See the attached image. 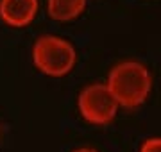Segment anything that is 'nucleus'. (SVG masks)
<instances>
[{"instance_id": "obj_1", "label": "nucleus", "mask_w": 161, "mask_h": 152, "mask_svg": "<svg viewBox=\"0 0 161 152\" xmlns=\"http://www.w3.org/2000/svg\"><path fill=\"white\" fill-rule=\"evenodd\" d=\"M106 84L118 100L120 107L132 109L149 99L152 90V75L143 63L127 59L111 68Z\"/></svg>"}, {"instance_id": "obj_2", "label": "nucleus", "mask_w": 161, "mask_h": 152, "mask_svg": "<svg viewBox=\"0 0 161 152\" xmlns=\"http://www.w3.org/2000/svg\"><path fill=\"white\" fill-rule=\"evenodd\" d=\"M77 54L72 43L52 34H43L32 45V63L50 77L66 75L75 64Z\"/></svg>"}, {"instance_id": "obj_3", "label": "nucleus", "mask_w": 161, "mask_h": 152, "mask_svg": "<svg viewBox=\"0 0 161 152\" xmlns=\"http://www.w3.org/2000/svg\"><path fill=\"white\" fill-rule=\"evenodd\" d=\"M77 107H79L80 117L88 123L106 125L113 122L120 104L115 99V95L111 93V90L108 88V84L95 82V84L86 86L79 93Z\"/></svg>"}, {"instance_id": "obj_4", "label": "nucleus", "mask_w": 161, "mask_h": 152, "mask_svg": "<svg viewBox=\"0 0 161 152\" xmlns=\"http://www.w3.org/2000/svg\"><path fill=\"white\" fill-rule=\"evenodd\" d=\"M38 0H0V20L11 27H25L38 14Z\"/></svg>"}, {"instance_id": "obj_5", "label": "nucleus", "mask_w": 161, "mask_h": 152, "mask_svg": "<svg viewBox=\"0 0 161 152\" xmlns=\"http://www.w3.org/2000/svg\"><path fill=\"white\" fill-rule=\"evenodd\" d=\"M86 7V0H47V11L56 22H70Z\"/></svg>"}, {"instance_id": "obj_6", "label": "nucleus", "mask_w": 161, "mask_h": 152, "mask_svg": "<svg viewBox=\"0 0 161 152\" xmlns=\"http://www.w3.org/2000/svg\"><path fill=\"white\" fill-rule=\"evenodd\" d=\"M140 152H161V136L145 140L140 147Z\"/></svg>"}, {"instance_id": "obj_7", "label": "nucleus", "mask_w": 161, "mask_h": 152, "mask_svg": "<svg viewBox=\"0 0 161 152\" xmlns=\"http://www.w3.org/2000/svg\"><path fill=\"white\" fill-rule=\"evenodd\" d=\"M74 152H98V150H95V149H88V147H82V149H77V150H74Z\"/></svg>"}]
</instances>
